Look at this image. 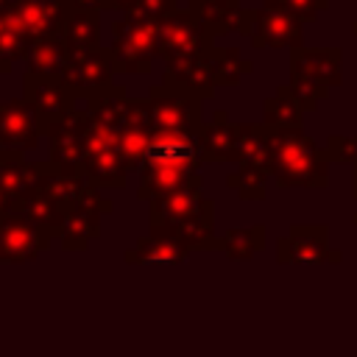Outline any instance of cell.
Wrapping results in <instances>:
<instances>
[{
    "label": "cell",
    "mask_w": 357,
    "mask_h": 357,
    "mask_svg": "<svg viewBox=\"0 0 357 357\" xmlns=\"http://www.w3.org/2000/svg\"><path fill=\"white\" fill-rule=\"evenodd\" d=\"M271 173L282 187H326L329 159L326 151L301 128H268Z\"/></svg>",
    "instance_id": "obj_1"
},
{
    "label": "cell",
    "mask_w": 357,
    "mask_h": 357,
    "mask_svg": "<svg viewBox=\"0 0 357 357\" xmlns=\"http://www.w3.org/2000/svg\"><path fill=\"white\" fill-rule=\"evenodd\" d=\"M340 84V47H296L290 59V92L304 112L315 109Z\"/></svg>",
    "instance_id": "obj_2"
},
{
    "label": "cell",
    "mask_w": 357,
    "mask_h": 357,
    "mask_svg": "<svg viewBox=\"0 0 357 357\" xmlns=\"http://www.w3.org/2000/svg\"><path fill=\"white\" fill-rule=\"evenodd\" d=\"M276 259L284 265H324L332 262L329 226L307 223L290 226V231L276 243Z\"/></svg>",
    "instance_id": "obj_3"
},
{
    "label": "cell",
    "mask_w": 357,
    "mask_h": 357,
    "mask_svg": "<svg viewBox=\"0 0 357 357\" xmlns=\"http://www.w3.org/2000/svg\"><path fill=\"white\" fill-rule=\"evenodd\" d=\"M251 39L257 47H301L304 42V22L282 8L276 0H265L262 11L251 14Z\"/></svg>",
    "instance_id": "obj_4"
},
{
    "label": "cell",
    "mask_w": 357,
    "mask_h": 357,
    "mask_svg": "<svg viewBox=\"0 0 357 357\" xmlns=\"http://www.w3.org/2000/svg\"><path fill=\"white\" fill-rule=\"evenodd\" d=\"M151 167H176V165H190L198 156V145L184 137V134H165L153 139L145 151Z\"/></svg>",
    "instance_id": "obj_5"
},
{
    "label": "cell",
    "mask_w": 357,
    "mask_h": 357,
    "mask_svg": "<svg viewBox=\"0 0 357 357\" xmlns=\"http://www.w3.org/2000/svg\"><path fill=\"white\" fill-rule=\"evenodd\" d=\"M301 103L293 98L290 86H279V92L265 103V128H298L301 126Z\"/></svg>",
    "instance_id": "obj_6"
},
{
    "label": "cell",
    "mask_w": 357,
    "mask_h": 357,
    "mask_svg": "<svg viewBox=\"0 0 357 357\" xmlns=\"http://www.w3.org/2000/svg\"><path fill=\"white\" fill-rule=\"evenodd\" d=\"M128 259L137 262H153V265H176L184 259V248L176 243H165V240H153V243H142L137 251L128 254Z\"/></svg>",
    "instance_id": "obj_7"
},
{
    "label": "cell",
    "mask_w": 357,
    "mask_h": 357,
    "mask_svg": "<svg viewBox=\"0 0 357 357\" xmlns=\"http://www.w3.org/2000/svg\"><path fill=\"white\" fill-rule=\"evenodd\" d=\"M265 245V229L254 226V229H240V231H229L226 237V251L231 259H248L254 251H259Z\"/></svg>",
    "instance_id": "obj_8"
},
{
    "label": "cell",
    "mask_w": 357,
    "mask_h": 357,
    "mask_svg": "<svg viewBox=\"0 0 357 357\" xmlns=\"http://www.w3.org/2000/svg\"><path fill=\"white\" fill-rule=\"evenodd\" d=\"M326 159L332 165H357V137H346V134H332L324 145Z\"/></svg>",
    "instance_id": "obj_9"
},
{
    "label": "cell",
    "mask_w": 357,
    "mask_h": 357,
    "mask_svg": "<svg viewBox=\"0 0 357 357\" xmlns=\"http://www.w3.org/2000/svg\"><path fill=\"white\" fill-rule=\"evenodd\" d=\"M282 8H287L290 14H296L301 22H312L318 17V11H324L329 6V0H276Z\"/></svg>",
    "instance_id": "obj_10"
},
{
    "label": "cell",
    "mask_w": 357,
    "mask_h": 357,
    "mask_svg": "<svg viewBox=\"0 0 357 357\" xmlns=\"http://www.w3.org/2000/svg\"><path fill=\"white\" fill-rule=\"evenodd\" d=\"M351 187H354V192H351V198L357 201V165H354V181H351Z\"/></svg>",
    "instance_id": "obj_11"
},
{
    "label": "cell",
    "mask_w": 357,
    "mask_h": 357,
    "mask_svg": "<svg viewBox=\"0 0 357 357\" xmlns=\"http://www.w3.org/2000/svg\"><path fill=\"white\" fill-rule=\"evenodd\" d=\"M351 223H354V226H357V212H354V218H351Z\"/></svg>",
    "instance_id": "obj_12"
},
{
    "label": "cell",
    "mask_w": 357,
    "mask_h": 357,
    "mask_svg": "<svg viewBox=\"0 0 357 357\" xmlns=\"http://www.w3.org/2000/svg\"><path fill=\"white\" fill-rule=\"evenodd\" d=\"M354 33H357V22H354Z\"/></svg>",
    "instance_id": "obj_13"
}]
</instances>
